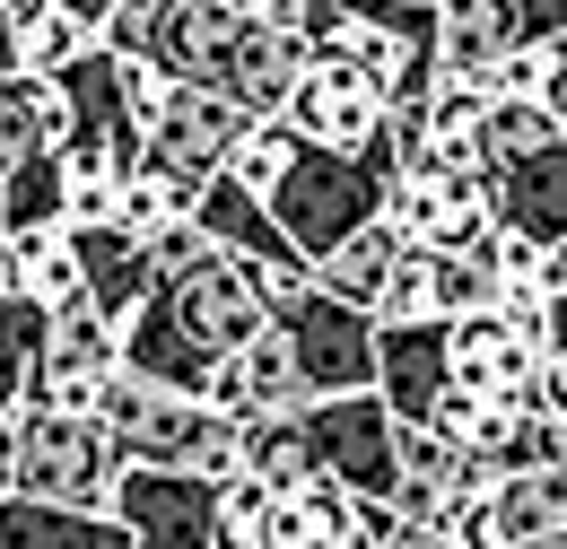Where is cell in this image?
Segmentation results:
<instances>
[{
	"label": "cell",
	"mask_w": 567,
	"mask_h": 549,
	"mask_svg": "<svg viewBox=\"0 0 567 549\" xmlns=\"http://www.w3.org/2000/svg\"><path fill=\"white\" fill-rule=\"evenodd\" d=\"M236 472H254V480H271V488H306V480H323V472H315V436H306V411L245 418V463H236Z\"/></svg>",
	"instance_id": "484cf974"
},
{
	"label": "cell",
	"mask_w": 567,
	"mask_h": 549,
	"mask_svg": "<svg viewBox=\"0 0 567 549\" xmlns=\"http://www.w3.org/2000/svg\"><path fill=\"white\" fill-rule=\"evenodd\" d=\"M9 427H18V472H9V488L53 497V506H79V515H114L123 445H114L105 418L62 411V402H27Z\"/></svg>",
	"instance_id": "5b68a950"
},
{
	"label": "cell",
	"mask_w": 567,
	"mask_h": 549,
	"mask_svg": "<svg viewBox=\"0 0 567 549\" xmlns=\"http://www.w3.org/2000/svg\"><path fill=\"white\" fill-rule=\"evenodd\" d=\"M306 436H315V472L341 480L367 506H393L402 488V418L384 393H332V402H306Z\"/></svg>",
	"instance_id": "52a82bcc"
},
{
	"label": "cell",
	"mask_w": 567,
	"mask_h": 549,
	"mask_svg": "<svg viewBox=\"0 0 567 549\" xmlns=\"http://www.w3.org/2000/svg\"><path fill=\"white\" fill-rule=\"evenodd\" d=\"M393 262H402V227L393 218H375V227H358L350 245H332L323 262H315V288H332V297H350V305H384V288H393Z\"/></svg>",
	"instance_id": "d4e9b609"
},
{
	"label": "cell",
	"mask_w": 567,
	"mask_h": 549,
	"mask_svg": "<svg viewBox=\"0 0 567 549\" xmlns=\"http://www.w3.org/2000/svg\"><path fill=\"white\" fill-rule=\"evenodd\" d=\"M157 9H166V0H123V9L105 18V35H96V44H114V53H148V35H157Z\"/></svg>",
	"instance_id": "1f68e13d"
},
{
	"label": "cell",
	"mask_w": 567,
	"mask_h": 549,
	"mask_svg": "<svg viewBox=\"0 0 567 549\" xmlns=\"http://www.w3.org/2000/svg\"><path fill=\"white\" fill-rule=\"evenodd\" d=\"M550 139H567V123L542 105V96H489V123H481V157L497 166H515V157H533V148H550Z\"/></svg>",
	"instance_id": "83f0119b"
},
{
	"label": "cell",
	"mask_w": 567,
	"mask_h": 549,
	"mask_svg": "<svg viewBox=\"0 0 567 549\" xmlns=\"http://www.w3.org/2000/svg\"><path fill=\"white\" fill-rule=\"evenodd\" d=\"M245 9L236 0H166L157 9V35H148L141 62L175 70L184 87H227V62H236V44H245Z\"/></svg>",
	"instance_id": "5bb4252c"
},
{
	"label": "cell",
	"mask_w": 567,
	"mask_h": 549,
	"mask_svg": "<svg viewBox=\"0 0 567 549\" xmlns=\"http://www.w3.org/2000/svg\"><path fill=\"white\" fill-rule=\"evenodd\" d=\"M271 549H367V497H350L341 480L280 488V515H271Z\"/></svg>",
	"instance_id": "603a6c76"
},
{
	"label": "cell",
	"mask_w": 567,
	"mask_h": 549,
	"mask_svg": "<svg viewBox=\"0 0 567 549\" xmlns=\"http://www.w3.org/2000/svg\"><path fill=\"white\" fill-rule=\"evenodd\" d=\"M445 349H454V384L481 393V402H524L533 411V384H542V358L550 349L533 341L524 323H506L497 305H472L445 323Z\"/></svg>",
	"instance_id": "8fae6325"
},
{
	"label": "cell",
	"mask_w": 567,
	"mask_h": 549,
	"mask_svg": "<svg viewBox=\"0 0 567 549\" xmlns=\"http://www.w3.org/2000/svg\"><path fill=\"white\" fill-rule=\"evenodd\" d=\"M297 27L315 44V62L367 70L393 96V114L427 105V87L445 79V62H436V9L427 0H306Z\"/></svg>",
	"instance_id": "7a4b0ae2"
},
{
	"label": "cell",
	"mask_w": 567,
	"mask_h": 549,
	"mask_svg": "<svg viewBox=\"0 0 567 549\" xmlns=\"http://www.w3.org/2000/svg\"><path fill=\"white\" fill-rule=\"evenodd\" d=\"M0 9H18V0H0Z\"/></svg>",
	"instance_id": "ab89813d"
},
{
	"label": "cell",
	"mask_w": 567,
	"mask_h": 549,
	"mask_svg": "<svg viewBox=\"0 0 567 549\" xmlns=\"http://www.w3.org/2000/svg\"><path fill=\"white\" fill-rule=\"evenodd\" d=\"M0 288H18V297H35V305H79L87 297V262H79V236L71 227H9V245H0Z\"/></svg>",
	"instance_id": "44dd1931"
},
{
	"label": "cell",
	"mask_w": 567,
	"mask_h": 549,
	"mask_svg": "<svg viewBox=\"0 0 567 549\" xmlns=\"http://www.w3.org/2000/svg\"><path fill=\"white\" fill-rule=\"evenodd\" d=\"M18 70H27L18 62V9H0V79H18Z\"/></svg>",
	"instance_id": "836d02e7"
},
{
	"label": "cell",
	"mask_w": 567,
	"mask_h": 549,
	"mask_svg": "<svg viewBox=\"0 0 567 549\" xmlns=\"http://www.w3.org/2000/svg\"><path fill=\"white\" fill-rule=\"evenodd\" d=\"M567 288V245H550V297Z\"/></svg>",
	"instance_id": "d590c367"
},
{
	"label": "cell",
	"mask_w": 567,
	"mask_h": 549,
	"mask_svg": "<svg viewBox=\"0 0 567 549\" xmlns=\"http://www.w3.org/2000/svg\"><path fill=\"white\" fill-rule=\"evenodd\" d=\"M123 375V323L114 314H96L87 297L53 314V349H44V384H35V402H62V411H105V384Z\"/></svg>",
	"instance_id": "7c38bea8"
},
{
	"label": "cell",
	"mask_w": 567,
	"mask_h": 549,
	"mask_svg": "<svg viewBox=\"0 0 567 549\" xmlns=\"http://www.w3.org/2000/svg\"><path fill=\"white\" fill-rule=\"evenodd\" d=\"M306 70H315L306 27H271V18H254L245 44H236V62H227V87H218V96H236L245 114H288V96H297Z\"/></svg>",
	"instance_id": "e0dca14e"
},
{
	"label": "cell",
	"mask_w": 567,
	"mask_h": 549,
	"mask_svg": "<svg viewBox=\"0 0 567 549\" xmlns=\"http://www.w3.org/2000/svg\"><path fill=\"white\" fill-rule=\"evenodd\" d=\"M375 393L393 402L402 427H427V411L454 393L445 323H384V341H375Z\"/></svg>",
	"instance_id": "9a60e30c"
},
{
	"label": "cell",
	"mask_w": 567,
	"mask_h": 549,
	"mask_svg": "<svg viewBox=\"0 0 567 549\" xmlns=\"http://www.w3.org/2000/svg\"><path fill=\"white\" fill-rule=\"evenodd\" d=\"M62 9H71V18H79V27H87V35H105V18H114L123 0H62Z\"/></svg>",
	"instance_id": "d6a6232c"
},
{
	"label": "cell",
	"mask_w": 567,
	"mask_h": 549,
	"mask_svg": "<svg viewBox=\"0 0 567 549\" xmlns=\"http://www.w3.org/2000/svg\"><path fill=\"white\" fill-rule=\"evenodd\" d=\"M0 549H141L114 515H79L53 497H27V488H0Z\"/></svg>",
	"instance_id": "7402d4cb"
},
{
	"label": "cell",
	"mask_w": 567,
	"mask_h": 549,
	"mask_svg": "<svg viewBox=\"0 0 567 549\" xmlns=\"http://www.w3.org/2000/svg\"><path fill=\"white\" fill-rule=\"evenodd\" d=\"M193 218L218 236V253H245V262H271V271H297V279L315 271V262L288 245V227L271 218V201H262L254 184H236V175H218L210 193L193 201Z\"/></svg>",
	"instance_id": "d6986e66"
},
{
	"label": "cell",
	"mask_w": 567,
	"mask_h": 549,
	"mask_svg": "<svg viewBox=\"0 0 567 549\" xmlns=\"http://www.w3.org/2000/svg\"><path fill=\"white\" fill-rule=\"evenodd\" d=\"M79 236V262H87V305L96 314H114V323H132L148 297H157V253H148L132 227H71Z\"/></svg>",
	"instance_id": "ffe728a7"
},
{
	"label": "cell",
	"mask_w": 567,
	"mask_h": 549,
	"mask_svg": "<svg viewBox=\"0 0 567 549\" xmlns=\"http://www.w3.org/2000/svg\"><path fill=\"white\" fill-rule=\"evenodd\" d=\"M436 549H463V541H436Z\"/></svg>",
	"instance_id": "f35d334b"
},
{
	"label": "cell",
	"mask_w": 567,
	"mask_h": 549,
	"mask_svg": "<svg viewBox=\"0 0 567 549\" xmlns=\"http://www.w3.org/2000/svg\"><path fill=\"white\" fill-rule=\"evenodd\" d=\"M193 201H202L193 184H175V175H157V166H141V175L123 184V209H114V227H132L141 245H157L166 227H184V218H193Z\"/></svg>",
	"instance_id": "f1b7e54d"
},
{
	"label": "cell",
	"mask_w": 567,
	"mask_h": 549,
	"mask_svg": "<svg viewBox=\"0 0 567 549\" xmlns=\"http://www.w3.org/2000/svg\"><path fill=\"white\" fill-rule=\"evenodd\" d=\"M271 323L288 332L306 384H315V402H332V393H375V341H384V323H375L367 305L315 288V279H280V314H271Z\"/></svg>",
	"instance_id": "8992f818"
},
{
	"label": "cell",
	"mask_w": 567,
	"mask_h": 549,
	"mask_svg": "<svg viewBox=\"0 0 567 549\" xmlns=\"http://www.w3.org/2000/svg\"><path fill=\"white\" fill-rule=\"evenodd\" d=\"M0 245H9V209H0Z\"/></svg>",
	"instance_id": "74e56055"
},
{
	"label": "cell",
	"mask_w": 567,
	"mask_h": 549,
	"mask_svg": "<svg viewBox=\"0 0 567 549\" xmlns=\"http://www.w3.org/2000/svg\"><path fill=\"white\" fill-rule=\"evenodd\" d=\"M96 418L114 427L123 463H175V472H210V480H227L245 463V418H227L210 393H175V384H157L141 366H123L105 384Z\"/></svg>",
	"instance_id": "277c9868"
},
{
	"label": "cell",
	"mask_w": 567,
	"mask_h": 549,
	"mask_svg": "<svg viewBox=\"0 0 567 549\" xmlns=\"http://www.w3.org/2000/svg\"><path fill=\"white\" fill-rule=\"evenodd\" d=\"M210 402L227 418H280V411H306L315 402V384H306V366H297V349H288V332L271 323L262 341H245L227 366L210 375Z\"/></svg>",
	"instance_id": "2e32d148"
},
{
	"label": "cell",
	"mask_w": 567,
	"mask_h": 549,
	"mask_svg": "<svg viewBox=\"0 0 567 549\" xmlns=\"http://www.w3.org/2000/svg\"><path fill=\"white\" fill-rule=\"evenodd\" d=\"M254 123H262V114H245V105L218 96V87H175L166 114L148 123V157H141V166L175 175V184H193V193H210L218 175L236 166V148H245Z\"/></svg>",
	"instance_id": "9c48e42d"
},
{
	"label": "cell",
	"mask_w": 567,
	"mask_h": 549,
	"mask_svg": "<svg viewBox=\"0 0 567 549\" xmlns=\"http://www.w3.org/2000/svg\"><path fill=\"white\" fill-rule=\"evenodd\" d=\"M297 157H306V132H297L288 114H262V123L245 132V148H236V166H227V175H236V184H254V193L271 201V184H280Z\"/></svg>",
	"instance_id": "4dcf8cb0"
},
{
	"label": "cell",
	"mask_w": 567,
	"mask_h": 549,
	"mask_svg": "<svg viewBox=\"0 0 567 549\" xmlns=\"http://www.w3.org/2000/svg\"><path fill=\"white\" fill-rule=\"evenodd\" d=\"M9 472H18V427L0 418V488H9Z\"/></svg>",
	"instance_id": "e575fe53"
},
{
	"label": "cell",
	"mask_w": 567,
	"mask_h": 549,
	"mask_svg": "<svg viewBox=\"0 0 567 549\" xmlns=\"http://www.w3.org/2000/svg\"><path fill=\"white\" fill-rule=\"evenodd\" d=\"M271 515H280V488L254 480V472H227V488H218V549H271Z\"/></svg>",
	"instance_id": "f546056e"
},
{
	"label": "cell",
	"mask_w": 567,
	"mask_h": 549,
	"mask_svg": "<svg viewBox=\"0 0 567 549\" xmlns=\"http://www.w3.org/2000/svg\"><path fill=\"white\" fill-rule=\"evenodd\" d=\"M87 44H96V35L79 27L62 0H18V62L35 70V79H62Z\"/></svg>",
	"instance_id": "4316f807"
},
{
	"label": "cell",
	"mask_w": 567,
	"mask_h": 549,
	"mask_svg": "<svg viewBox=\"0 0 567 549\" xmlns=\"http://www.w3.org/2000/svg\"><path fill=\"white\" fill-rule=\"evenodd\" d=\"M393 175H402L393 132L375 139V148H315V139H306V157L271 184V218L288 227V245H297L306 262H323L332 245H350L358 227H375V218H384Z\"/></svg>",
	"instance_id": "3957f363"
},
{
	"label": "cell",
	"mask_w": 567,
	"mask_h": 549,
	"mask_svg": "<svg viewBox=\"0 0 567 549\" xmlns=\"http://www.w3.org/2000/svg\"><path fill=\"white\" fill-rule=\"evenodd\" d=\"M288 123L315 139V148H375L393 132V96L367 79V70H341V62H315L288 96Z\"/></svg>",
	"instance_id": "4fadbf2b"
},
{
	"label": "cell",
	"mask_w": 567,
	"mask_h": 549,
	"mask_svg": "<svg viewBox=\"0 0 567 549\" xmlns=\"http://www.w3.org/2000/svg\"><path fill=\"white\" fill-rule=\"evenodd\" d=\"M367 549H375V541H367Z\"/></svg>",
	"instance_id": "60d3db41"
},
{
	"label": "cell",
	"mask_w": 567,
	"mask_h": 549,
	"mask_svg": "<svg viewBox=\"0 0 567 549\" xmlns=\"http://www.w3.org/2000/svg\"><path fill=\"white\" fill-rule=\"evenodd\" d=\"M44 349H53V305L0 288V418H18L44 384Z\"/></svg>",
	"instance_id": "cb8c5ba5"
},
{
	"label": "cell",
	"mask_w": 567,
	"mask_h": 549,
	"mask_svg": "<svg viewBox=\"0 0 567 549\" xmlns=\"http://www.w3.org/2000/svg\"><path fill=\"white\" fill-rule=\"evenodd\" d=\"M489 193H497V227L533 236L542 253L567 245V139L533 148V157H515V166H497Z\"/></svg>",
	"instance_id": "ac0fdd59"
},
{
	"label": "cell",
	"mask_w": 567,
	"mask_h": 549,
	"mask_svg": "<svg viewBox=\"0 0 567 549\" xmlns=\"http://www.w3.org/2000/svg\"><path fill=\"white\" fill-rule=\"evenodd\" d=\"M384 218L420 253H472L497 227V193H489V175H463V166H402Z\"/></svg>",
	"instance_id": "30bf717a"
},
{
	"label": "cell",
	"mask_w": 567,
	"mask_h": 549,
	"mask_svg": "<svg viewBox=\"0 0 567 549\" xmlns=\"http://www.w3.org/2000/svg\"><path fill=\"white\" fill-rule=\"evenodd\" d=\"M280 279H297V271L245 262V253H210V262H193V271L157 279V297L123 323V366H141V375L175 384V393H210L218 366H227L245 341L271 332Z\"/></svg>",
	"instance_id": "6da1fadb"
},
{
	"label": "cell",
	"mask_w": 567,
	"mask_h": 549,
	"mask_svg": "<svg viewBox=\"0 0 567 549\" xmlns=\"http://www.w3.org/2000/svg\"><path fill=\"white\" fill-rule=\"evenodd\" d=\"M218 488L210 472H175V463H123L114 480V524L141 549H218Z\"/></svg>",
	"instance_id": "ba28073f"
},
{
	"label": "cell",
	"mask_w": 567,
	"mask_h": 549,
	"mask_svg": "<svg viewBox=\"0 0 567 549\" xmlns=\"http://www.w3.org/2000/svg\"><path fill=\"white\" fill-rule=\"evenodd\" d=\"M550 114H559V123H567V70H559V87H550Z\"/></svg>",
	"instance_id": "8d00e7d4"
}]
</instances>
